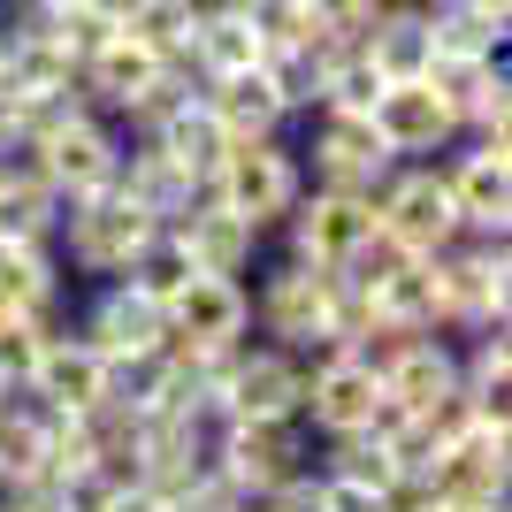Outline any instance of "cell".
<instances>
[{"label":"cell","mask_w":512,"mask_h":512,"mask_svg":"<svg viewBox=\"0 0 512 512\" xmlns=\"http://www.w3.org/2000/svg\"><path fill=\"white\" fill-rule=\"evenodd\" d=\"M199 100H207V115L222 130H230V146H245V138H283L291 130V115H283L276 85H268V69H230V77H199Z\"/></svg>","instance_id":"18"},{"label":"cell","mask_w":512,"mask_h":512,"mask_svg":"<svg viewBox=\"0 0 512 512\" xmlns=\"http://www.w3.org/2000/svg\"><path fill=\"white\" fill-rule=\"evenodd\" d=\"M245 512H321V474H291V482H276V490L245 497Z\"/></svg>","instance_id":"37"},{"label":"cell","mask_w":512,"mask_h":512,"mask_svg":"<svg viewBox=\"0 0 512 512\" xmlns=\"http://www.w3.org/2000/svg\"><path fill=\"white\" fill-rule=\"evenodd\" d=\"M413 512H512V497H459V490H421Z\"/></svg>","instance_id":"40"},{"label":"cell","mask_w":512,"mask_h":512,"mask_svg":"<svg viewBox=\"0 0 512 512\" xmlns=\"http://www.w3.org/2000/svg\"><path fill=\"white\" fill-rule=\"evenodd\" d=\"M436 161H444L451 207H459V237H512V146L459 138Z\"/></svg>","instance_id":"11"},{"label":"cell","mask_w":512,"mask_h":512,"mask_svg":"<svg viewBox=\"0 0 512 512\" xmlns=\"http://www.w3.org/2000/svg\"><path fill=\"white\" fill-rule=\"evenodd\" d=\"M314 467V428L299 413H283V421H222L214 428V474H230L245 497L276 490L291 474Z\"/></svg>","instance_id":"8"},{"label":"cell","mask_w":512,"mask_h":512,"mask_svg":"<svg viewBox=\"0 0 512 512\" xmlns=\"http://www.w3.org/2000/svg\"><path fill=\"white\" fill-rule=\"evenodd\" d=\"M31 398H46V406H62V413H92V406L107 398V360H100V344L77 337V329L46 337L39 367H31Z\"/></svg>","instance_id":"19"},{"label":"cell","mask_w":512,"mask_h":512,"mask_svg":"<svg viewBox=\"0 0 512 512\" xmlns=\"http://www.w3.org/2000/svg\"><path fill=\"white\" fill-rule=\"evenodd\" d=\"M169 237H176V253L192 260V276H253L260 253H268V237H260L245 214H230L214 192H199L192 207L176 214Z\"/></svg>","instance_id":"13"},{"label":"cell","mask_w":512,"mask_h":512,"mask_svg":"<svg viewBox=\"0 0 512 512\" xmlns=\"http://www.w3.org/2000/svg\"><path fill=\"white\" fill-rule=\"evenodd\" d=\"M253 291V337L268 344H314V337H337V299H344V276L337 268H314L299 253H260V268L245 276Z\"/></svg>","instance_id":"2"},{"label":"cell","mask_w":512,"mask_h":512,"mask_svg":"<svg viewBox=\"0 0 512 512\" xmlns=\"http://www.w3.org/2000/svg\"><path fill=\"white\" fill-rule=\"evenodd\" d=\"M115 192H123L130 207H146L153 222L169 230V222H176L184 207H192V199L207 192V184H192V176L176 169L169 153L153 146V138H123V161H115Z\"/></svg>","instance_id":"21"},{"label":"cell","mask_w":512,"mask_h":512,"mask_svg":"<svg viewBox=\"0 0 512 512\" xmlns=\"http://www.w3.org/2000/svg\"><path fill=\"white\" fill-rule=\"evenodd\" d=\"M306 406V367L291 344L245 337L230 352V375H222V421H283V413Z\"/></svg>","instance_id":"10"},{"label":"cell","mask_w":512,"mask_h":512,"mask_svg":"<svg viewBox=\"0 0 512 512\" xmlns=\"http://www.w3.org/2000/svg\"><path fill=\"white\" fill-rule=\"evenodd\" d=\"M54 222H62V192L23 153H8L0 161V245H54Z\"/></svg>","instance_id":"25"},{"label":"cell","mask_w":512,"mask_h":512,"mask_svg":"<svg viewBox=\"0 0 512 512\" xmlns=\"http://www.w3.org/2000/svg\"><path fill=\"white\" fill-rule=\"evenodd\" d=\"M100 512H169V497H153V490H146V482H123V490L107 497V505H100Z\"/></svg>","instance_id":"41"},{"label":"cell","mask_w":512,"mask_h":512,"mask_svg":"<svg viewBox=\"0 0 512 512\" xmlns=\"http://www.w3.org/2000/svg\"><path fill=\"white\" fill-rule=\"evenodd\" d=\"M299 169L306 184H329V192H375L390 169V146L383 130H375V115H344V107H314V115H299Z\"/></svg>","instance_id":"6"},{"label":"cell","mask_w":512,"mask_h":512,"mask_svg":"<svg viewBox=\"0 0 512 512\" xmlns=\"http://www.w3.org/2000/svg\"><path fill=\"white\" fill-rule=\"evenodd\" d=\"M8 153H23V146H16V123H8V92H0V161Z\"/></svg>","instance_id":"42"},{"label":"cell","mask_w":512,"mask_h":512,"mask_svg":"<svg viewBox=\"0 0 512 512\" xmlns=\"http://www.w3.org/2000/svg\"><path fill=\"white\" fill-rule=\"evenodd\" d=\"M375 406H383V375H375L360 352H337V360L306 367V406H299V421L314 428V436L367 428V421H375Z\"/></svg>","instance_id":"15"},{"label":"cell","mask_w":512,"mask_h":512,"mask_svg":"<svg viewBox=\"0 0 512 512\" xmlns=\"http://www.w3.org/2000/svg\"><path fill=\"white\" fill-rule=\"evenodd\" d=\"M207 192L222 199L230 214H245L260 237H276L283 214L299 207V192H306V169H299L291 130H283V138H245V146H230V153H222V169L207 176Z\"/></svg>","instance_id":"4"},{"label":"cell","mask_w":512,"mask_h":512,"mask_svg":"<svg viewBox=\"0 0 512 512\" xmlns=\"http://www.w3.org/2000/svg\"><path fill=\"white\" fill-rule=\"evenodd\" d=\"M314 474H321V467H314ZM321 512H383V490H360V482L321 474Z\"/></svg>","instance_id":"39"},{"label":"cell","mask_w":512,"mask_h":512,"mask_svg":"<svg viewBox=\"0 0 512 512\" xmlns=\"http://www.w3.org/2000/svg\"><path fill=\"white\" fill-rule=\"evenodd\" d=\"M367 115H375V130H383L390 161H436V153L459 146V115L436 100L428 77H398V85H383V100L367 107Z\"/></svg>","instance_id":"14"},{"label":"cell","mask_w":512,"mask_h":512,"mask_svg":"<svg viewBox=\"0 0 512 512\" xmlns=\"http://www.w3.org/2000/svg\"><path fill=\"white\" fill-rule=\"evenodd\" d=\"M54 291H69L54 245H0V314H31Z\"/></svg>","instance_id":"29"},{"label":"cell","mask_w":512,"mask_h":512,"mask_svg":"<svg viewBox=\"0 0 512 512\" xmlns=\"http://www.w3.org/2000/svg\"><path fill=\"white\" fill-rule=\"evenodd\" d=\"M360 54L383 69L390 85H398V77H421V69L436 62V39H428V0H383V8L367 16V31H360Z\"/></svg>","instance_id":"23"},{"label":"cell","mask_w":512,"mask_h":512,"mask_svg":"<svg viewBox=\"0 0 512 512\" xmlns=\"http://www.w3.org/2000/svg\"><path fill=\"white\" fill-rule=\"evenodd\" d=\"M46 337L23 314H0V390H31V367H39Z\"/></svg>","instance_id":"36"},{"label":"cell","mask_w":512,"mask_h":512,"mask_svg":"<svg viewBox=\"0 0 512 512\" xmlns=\"http://www.w3.org/2000/svg\"><path fill=\"white\" fill-rule=\"evenodd\" d=\"M192 16H199V0H123V31H130L138 46H153L161 62H176V54H184Z\"/></svg>","instance_id":"30"},{"label":"cell","mask_w":512,"mask_h":512,"mask_svg":"<svg viewBox=\"0 0 512 512\" xmlns=\"http://www.w3.org/2000/svg\"><path fill=\"white\" fill-rule=\"evenodd\" d=\"M436 490H459V497H512V421H474L459 444H444Z\"/></svg>","instance_id":"22"},{"label":"cell","mask_w":512,"mask_h":512,"mask_svg":"<svg viewBox=\"0 0 512 512\" xmlns=\"http://www.w3.org/2000/svg\"><path fill=\"white\" fill-rule=\"evenodd\" d=\"M375 230L406 253H444L459 237V207H451V184H444V161H390L383 184H375Z\"/></svg>","instance_id":"7"},{"label":"cell","mask_w":512,"mask_h":512,"mask_svg":"<svg viewBox=\"0 0 512 512\" xmlns=\"http://www.w3.org/2000/svg\"><path fill=\"white\" fill-rule=\"evenodd\" d=\"M436 329H512V237H451L436 253Z\"/></svg>","instance_id":"3"},{"label":"cell","mask_w":512,"mask_h":512,"mask_svg":"<svg viewBox=\"0 0 512 512\" xmlns=\"http://www.w3.org/2000/svg\"><path fill=\"white\" fill-rule=\"evenodd\" d=\"M0 512H16V505H0Z\"/></svg>","instance_id":"44"},{"label":"cell","mask_w":512,"mask_h":512,"mask_svg":"<svg viewBox=\"0 0 512 512\" xmlns=\"http://www.w3.org/2000/svg\"><path fill=\"white\" fill-rule=\"evenodd\" d=\"M77 337L100 344V360H130V352L169 344V306L153 299V291H138L130 276L85 283V299H77Z\"/></svg>","instance_id":"12"},{"label":"cell","mask_w":512,"mask_h":512,"mask_svg":"<svg viewBox=\"0 0 512 512\" xmlns=\"http://www.w3.org/2000/svg\"><path fill=\"white\" fill-rule=\"evenodd\" d=\"M451 390H459V344H451L444 329H413L383 367V398L398 413H428L436 398H451Z\"/></svg>","instance_id":"17"},{"label":"cell","mask_w":512,"mask_h":512,"mask_svg":"<svg viewBox=\"0 0 512 512\" xmlns=\"http://www.w3.org/2000/svg\"><path fill=\"white\" fill-rule=\"evenodd\" d=\"M375 8H383V0H306V16H314L321 31H344V39H360Z\"/></svg>","instance_id":"38"},{"label":"cell","mask_w":512,"mask_h":512,"mask_svg":"<svg viewBox=\"0 0 512 512\" xmlns=\"http://www.w3.org/2000/svg\"><path fill=\"white\" fill-rule=\"evenodd\" d=\"M383 69L360 54V39L352 46H337V62H329V77H321V107H344V115H367V107L383 100Z\"/></svg>","instance_id":"32"},{"label":"cell","mask_w":512,"mask_h":512,"mask_svg":"<svg viewBox=\"0 0 512 512\" xmlns=\"http://www.w3.org/2000/svg\"><path fill=\"white\" fill-rule=\"evenodd\" d=\"M39 23H46V39L62 46L69 62H92V54H100V46L115 39V31H123V23L107 16L100 0H69V8H46Z\"/></svg>","instance_id":"31"},{"label":"cell","mask_w":512,"mask_h":512,"mask_svg":"<svg viewBox=\"0 0 512 512\" xmlns=\"http://www.w3.org/2000/svg\"><path fill=\"white\" fill-rule=\"evenodd\" d=\"M428 39H436V54H474V62H490V54L512 46V23L482 16L474 0H428Z\"/></svg>","instance_id":"28"},{"label":"cell","mask_w":512,"mask_h":512,"mask_svg":"<svg viewBox=\"0 0 512 512\" xmlns=\"http://www.w3.org/2000/svg\"><path fill=\"white\" fill-rule=\"evenodd\" d=\"M367 299H375V321H390V329H436V253H398Z\"/></svg>","instance_id":"26"},{"label":"cell","mask_w":512,"mask_h":512,"mask_svg":"<svg viewBox=\"0 0 512 512\" xmlns=\"http://www.w3.org/2000/svg\"><path fill=\"white\" fill-rule=\"evenodd\" d=\"M459 138H482V146H512V69H497L490 85L459 107Z\"/></svg>","instance_id":"33"},{"label":"cell","mask_w":512,"mask_h":512,"mask_svg":"<svg viewBox=\"0 0 512 512\" xmlns=\"http://www.w3.org/2000/svg\"><path fill=\"white\" fill-rule=\"evenodd\" d=\"M176 62L192 69V77H230V69H253V62H260V39H253V23H245V8H237V0H199L192 39H184V54H176Z\"/></svg>","instance_id":"24"},{"label":"cell","mask_w":512,"mask_h":512,"mask_svg":"<svg viewBox=\"0 0 512 512\" xmlns=\"http://www.w3.org/2000/svg\"><path fill=\"white\" fill-rule=\"evenodd\" d=\"M161 222L146 207H130L115 184L107 192H85V199H62V222H54V260H62L69 283H115L138 268Z\"/></svg>","instance_id":"1"},{"label":"cell","mask_w":512,"mask_h":512,"mask_svg":"<svg viewBox=\"0 0 512 512\" xmlns=\"http://www.w3.org/2000/svg\"><path fill=\"white\" fill-rule=\"evenodd\" d=\"M23 161L54 184L62 199H85V192H107L115 184V161H123V123L115 115H100V107H69L62 123H46L31 146H23Z\"/></svg>","instance_id":"5"},{"label":"cell","mask_w":512,"mask_h":512,"mask_svg":"<svg viewBox=\"0 0 512 512\" xmlns=\"http://www.w3.org/2000/svg\"><path fill=\"white\" fill-rule=\"evenodd\" d=\"M237 8H245V23H253L260 54H276V46H299L306 31H314L306 0H237Z\"/></svg>","instance_id":"34"},{"label":"cell","mask_w":512,"mask_h":512,"mask_svg":"<svg viewBox=\"0 0 512 512\" xmlns=\"http://www.w3.org/2000/svg\"><path fill=\"white\" fill-rule=\"evenodd\" d=\"M8 8H31V16H46V8H69V0H8Z\"/></svg>","instance_id":"43"},{"label":"cell","mask_w":512,"mask_h":512,"mask_svg":"<svg viewBox=\"0 0 512 512\" xmlns=\"http://www.w3.org/2000/svg\"><path fill=\"white\" fill-rule=\"evenodd\" d=\"M161 69H169V62H161L153 46H138L130 31H115L92 62H77V92H85V107H100V115H115V123H123L130 107H138V92H146Z\"/></svg>","instance_id":"20"},{"label":"cell","mask_w":512,"mask_h":512,"mask_svg":"<svg viewBox=\"0 0 512 512\" xmlns=\"http://www.w3.org/2000/svg\"><path fill=\"white\" fill-rule=\"evenodd\" d=\"M169 337L176 344H245L253 337L245 276H184V291L169 299Z\"/></svg>","instance_id":"16"},{"label":"cell","mask_w":512,"mask_h":512,"mask_svg":"<svg viewBox=\"0 0 512 512\" xmlns=\"http://www.w3.org/2000/svg\"><path fill=\"white\" fill-rule=\"evenodd\" d=\"M375 237V199L367 192H329V184H306L299 207L283 214V230L268 237L276 253H299L314 268H344Z\"/></svg>","instance_id":"9"},{"label":"cell","mask_w":512,"mask_h":512,"mask_svg":"<svg viewBox=\"0 0 512 512\" xmlns=\"http://www.w3.org/2000/svg\"><path fill=\"white\" fill-rule=\"evenodd\" d=\"M146 138H153L161 153H169V161H176L184 176H192V184H207V176L222 169V153H230V130H222V123L207 115V100H199V92H192L184 107H176L169 123H153Z\"/></svg>","instance_id":"27"},{"label":"cell","mask_w":512,"mask_h":512,"mask_svg":"<svg viewBox=\"0 0 512 512\" xmlns=\"http://www.w3.org/2000/svg\"><path fill=\"white\" fill-rule=\"evenodd\" d=\"M184 276H192V260L176 253V237H169V230L153 237L146 253H138V268H130V283H138V291H153V299H161V306H169L176 291H184Z\"/></svg>","instance_id":"35"}]
</instances>
